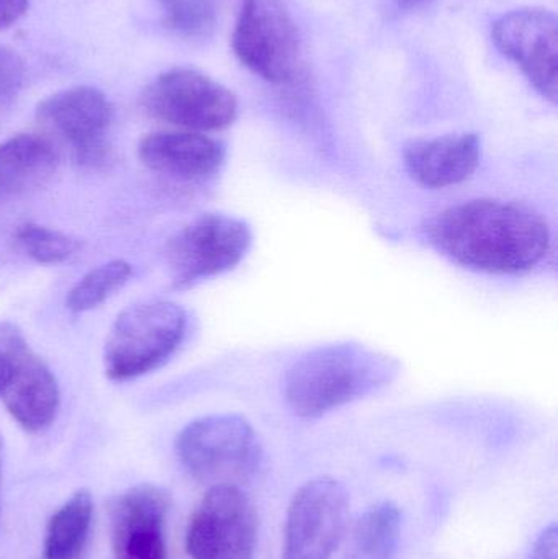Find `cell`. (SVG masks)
Here are the masks:
<instances>
[{
	"label": "cell",
	"instance_id": "cell-1",
	"mask_svg": "<svg viewBox=\"0 0 558 559\" xmlns=\"http://www.w3.org/2000/svg\"><path fill=\"white\" fill-rule=\"evenodd\" d=\"M429 242L462 267L487 274H523L547 258L553 236L530 206L471 200L438 213L426 225Z\"/></svg>",
	"mask_w": 558,
	"mask_h": 559
},
{
	"label": "cell",
	"instance_id": "cell-2",
	"mask_svg": "<svg viewBox=\"0 0 558 559\" xmlns=\"http://www.w3.org/2000/svg\"><path fill=\"white\" fill-rule=\"evenodd\" d=\"M395 358L360 344H333L298 358L284 380L285 400L301 419H318L395 380Z\"/></svg>",
	"mask_w": 558,
	"mask_h": 559
},
{
	"label": "cell",
	"instance_id": "cell-3",
	"mask_svg": "<svg viewBox=\"0 0 558 559\" xmlns=\"http://www.w3.org/2000/svg\"><path fill=\"white\" fill-rule=\"evenodd\" d=\"M176 452L183 469L209 488H241L258 473L262 462L254 427L236 414L193 420L177 437Z\"/></svg>",
	"mask_w": 558,
	"mask_h": 559
},
{
	"label": "cell",
	"instance_id": "cell-4",
	"mask_svg": "<svg viewBox=\"0 0 558 559\" xmlns=\"http://www.w3.org/2000/svg\"><path fill=\"white\" fill-rule=\"evenodd\" d=\"M187 316L166 299L136 302L120 312L105 342V374L114 381L143 377L166 364L182 344Z\"/></svg>",
	"mask_w": 558,
	"mask_h": 559
},
{
	"label": "cell",
	"instance_id": "cell-5",
	"mask_svg": "<svg viewBox=\"0 0 558 559\" xmlns=\"http://www.w3.org/2000/svg\"><path fill=\"white\" fill-rule=\"evenodd\" d=\"M252 233L248 223L223 213H205L187 223L164 249L174 289H187L233 271L248 254Z\"/></svg>",
	"mask_w": 558,
	"mask_h": 559
},
{
	"label": "cell",
	"instance_id": "cell-6",
	"mask_svg": "<svg viewBox=\"0 0 558 559\" xmlns=\"http://www.w3.org/2000/svg\"><path fill=\"white\" fill-rule=\"evenodd\" d=\"M141 107L156 120L195 133L225 130L238 117L236 95L190 68L169 69L157 75L144 88Z\"/></svg>",
	"mask_w": 558,
	"mask_h": 559
},
{
	"label": "cell",
	"instance_id": "cell-7",
	"mask_svg": "<svg viewBox=\"0 0 558 559\" xmlns=\"http://www.w3.org/2000/svg\"><path fill=\"white\" fill-rule=\"evenodd\" d=\"M233 51L242 66L271 84L295 81L300 36L282 0H239Z\"/></svg>",
	"mask_w": 558,
	"mask_h": 559
},
{
	"label": "cell",
	"instance_id": "cell-8",
	"mask_svg": "<svg viewBox=\"0 0 558 559\" xmlns=\"http://www.w3.org/2000/svg\"><path fill=\"white\" fill-rule=\"evenodd\" d=\"M115 110L98 88L79 85L49 95L36 107L39 127L71 151L79 166L100 169L111 160Z\"/></svg>",
	"mask_w": 558,
	"mask_h": 559
},
{
	"label": "cell",
	"instance_id": "cell-9",
	"mask_svg": "<svg viewBox=\"0 0 558 559\" xmlns=\"http://www.w3.org/2000/svg\"><path fill=\"white\" fill-rule=\"evenodd\" d=\"M349 495L333 478L305 483L292 498L285 519L282 559H331L343 544Z\"/></svg>",
	"mask_w": 558,
	"mask_h": 559
},
{
	"label": "cell",
	"instance_id": "cell-10",
	"mask_svg": "<svg viewBox=\"0 0 558 559\" xmlns=\"http://www.w3.org/2000/svg\"><path fill=\"white\" fill-rule=\"evenodd\" d=\"M258 527L254 506L241 488H209L187 527V554L192 559H254Z\"/></svg>",
	"mask_w": 558,
	"mask_h": 559
},
{
	"label": "cell",
	"instance_id": "cell-11",
	"mask_svg": "<svg viewBox=\"0 0 558 559\" xmlns=\"http://www.w3.org/2000/svg\"><path fill=\"white\" fill-rule=\"evenodd\" d=\"M0 352L9 361V380L0 393L7 411L26 432H43L61 404L58 380L13 322H0Z\"/></svg>",
	"mask_w": 558,
	"mask_h": 559
},
{
	"label": "cell",
	"instance_id": "cell-12",
	"mask_svg": "<svg viewBox=\"0 0 558 559\" xmlns=\"http://www.w3.org/2000/svg\"><path fill=\"white\" fill-rule=\"evenodd\" d=\"M497 48L526 75L550 104H557L558 22L550 10L524 7L501 15L491 26Z\"/></svg>",
	"mask_w": 558,
	"mask_h": 559
},
{
	"label": "cell",
	"instance_id": "cell-13",
	"mask_svg": "<svg viewBox=\"0 0 558 559\" xmlns=\"http://www.w3.org/2000/svg\"><path fill=\"white\" fill-rule=\"evenodd\" d=\"M170 496L159 486L138 485L124 491L111 511L115 559H167L164 525Z\"/></svg>",
	"mask_w": 558,
	"mask_h": 559
},
{
	"label": "cell",
	"instance_id": "cell-14",
	"mask_svg": "<svg viewBox=\"0 0 558 559\" xmlns=\"http://www.w3.org/2000/svg\"><path fill=\"white\" fill-rule=\"evenodd\" d=\"M138 156L151 173L182 183H205L225 166L226 147L195 131H157L141 138Z\"/></svg>",
	"mask_w": 558,
	"mask_h": 559
},
{
	"label": "cell",
	"instance_id": "cell-15",
	"mask_svg": "<svg viewBox=\"0 0 558 559\" xmlns=\"http://www.w3.org/2000/svg\"><path fill=\"white\" fill-rule=\"evenodd\" d=\"M480 156V138L475 133L409 141L403 150L406 173L428 189H448L464 183L478 169Z\"/></svg>",
	"mask_w": 558,
	"mask_h": 559
},
{
	"label": "cell",
	"instance_id": "cell-16",
	"mask_svg": "<svg viewBox=\"0 0 558 559\" xmlns=\"http://www.w3.org/2000/svg\"><path fill=\"white\" fill-rule=\"evenodd\" d=\"M55 144L43 134L20 133L0 143V199H16L45 186L58 167Z\"/></svg>",
	"mask_w": 558,
	"mask_h": 559
},
{
	"label": "cell",
	"instance_id": "cell-17",
	"mask_svg": "<svg viewBox=\"0 0 558 559\" xmlns=\"http://www.w3.org/2000/svg\"><path fill=\"white\" fill-rule=\"evenodd\" d=\"M402 538V512L392 501L367 509L349 531L346 559H395Z\"/></svg>",
	"mask_w": 558,
	"mask_h": 559
},
{
	"label": "cell",
	"instance_id": "cell-18",
	"mask_svg": "<svg viewBox=\"0 0 558 559\" xmlns=\"http://www.w3.org/2000/svg\"><path fill=\"white\" fill-rule=\"evenodd\" d=\"M94 501L81 489L49 519L45 535V559H75L84 550L91 534Z\"/></svg>",
	"mask_w": 558,
	"mask_h": 559
},
{
	"label": "cell",
	"instance_id": "cell-19",
	"mask_svg": "<svg viewBox=\"0 0 558 559\" xmlns=\"http://www.w3.org/2000/svg\"><path fill=\"white\" fill-rule=\"evenodd\" d=\"M131 274L133 269L121 259L98 265L72 286L66 299V306L72 312L92 311L107 301L115 292L123 288Z\"/></svg>",
	"mask_w": 558,
	"mask_h": 559
},
{
	"label": "cell",
	"instance_id": "cell-20",
	"mask_svg": "<svg viewBox=\"0 0 558 559\" xmlns=\"http://www.w3.org/2000/svg\"><path fill=\"white\" fill-rule=\"evenodd\" d=\"M15 242L23 254L45 265L62 264L79 249V242L71 236L36 223L20 225L15 231Z\"/></svg>",
	"mask_w": 558,
	"mask_h": 559
},
{
	"label": "cell",
	"instance_id": "cell-21",
	"mask_svg": "<svg viewBox=\"0 0 558 559\" xmlns=\"http://www.w3.org/2000/svg\"><path fill=\"white\" fill-rule=\"evenodd\" d=\"M164 23L183 38H206L216 25L213 0H159Z\"/></svg>",
	"mask_w": 558,
	"mask_h": 559
},
{
	"label": "cell",
	"instance_id": "cell-22",
	"mask_svg": "<svg viewBox=\"0 0 558 559\" xmlns=\"http://www.w3.org/2000/svg\"><path fill=\"white\" fill-rule=\"evenodd\" d=\"M23 59L12 48L0 45V107L10 104L25 84Z\"/></svg>",
	"mask_w": 558,
	"mask_h": 559
},
{
	"label": "cell",
	"instance_id": "cell-23",
	"mask_svg": "<svg viewBox=\"0 0 558 559\" xmlns=\"http://www.w3.org/2000/svg\"><path fill=\"white\" fill-rule=\"evenodd\" d=\"M558 551V532L557 525L553 524L547 527L543 534L534 542L531 548L530 558L527 559H557Z\"/></svg>",
	"mask_w": 558,
	"mask_h": 559
},
{
	"label": "cell",
	"instance_id": "cell-24",
	"mask_svg": "<svg viewBox=\"0 0 558 559\" xmlns=\"http://www.w3.org/2000/svg\"><path fill=\"white\" fill-rule=\"evenodd\" d=\"M29 0H0V29L19 22L28 9Z\"/></svg>",
	"mask_w": 558,
	"mask_h": 559
},
{
	"label": "cell",
	"instance_id": "cell-25",
	"mask_svg": "<svg viewBox=\"0 0 558 559\" xmlns=\"http://www.w3.org/2000/svg\"><path fill=\"white\" fill-rule=\"evenodd\" d=\"M7 380H9V361H7L5 355L0 352V393L5 388Z\"/></svg>",
	"mask_w": 558,
	"mask_h": 559
},
{
	"label": "cell",
	"instance_id": "cell-26",
	"mask_svg": "<svg viewBox=\"0 0 558 559\" xmlns=\"http://www.w3.org/2000/svg\"><path fill=\"white\" fill-rule=\"evenodd\" d=\"M2 462H3V442L0 437V486H2ZM0 515H2V501H0Z\"/></svg>",
	"mask_w": 558,
	"mask_h": 559
}]
</instances>
